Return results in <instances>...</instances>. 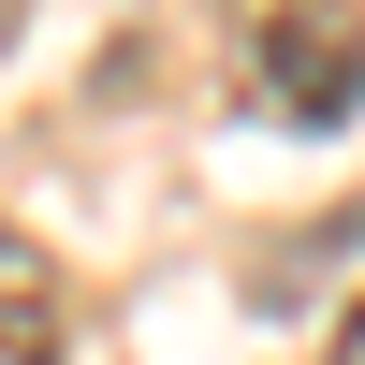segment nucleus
I'll use <instances>...</instances> for the list:
<instances>
[{
    "mask_svg": "<svg viewBox=\"0 0 365 365\" xmlns=\"http://www.w3.org/2000/svg\"><path fill=\"white\" fill-rule=\"evenodd\" d=\"M220 58L278 132L365 117V0H220Z\"/></svg>",
    "mask_w": 365,
    "mask_h": 365,
    "instance_id": "1",
    "label": "nucleus"
},
{
    "mask_svg": "<svg viewBox=\"0 0 365 365\" xmlns=\"http://www.w3.org/2000/svg\"><path fill=\"white\" fill-rule=\"evenodd\" d=\"M0 365H58V263L0 234Z\"/></svg>",
    "mask_w": 365,
    "mask_h": 365,
    "instance_id": "2",
    "label": "nucleus"
},
{
    "mask_svg": "<svg viewBox=\"0 0 365 365\" xmlns=\"http://www.w3.org/2000/svg\"><path fill=\"white\" fill-rule=\"evenodd\" d=\"M322 365H365V307H351V322H336V336H322Z\"/></svg>",
    "mask_w": 365,
    "mask_h": 365,
    "instance_id": "3",
    "label": "nucleus"
}]
</instances>
